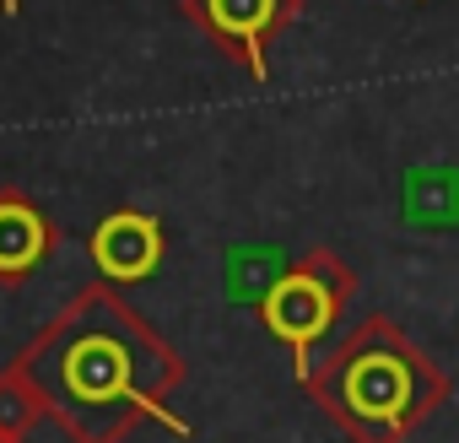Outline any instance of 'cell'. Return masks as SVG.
Here are the masks:
<instances>
[{"label": "cell", "instance_id": "7", "mask_svg": "<svg viewBox=\"0 0 459 443\" xmlns=\"http://www.w3.org/2000/svg\"><path fill=\"white\" fill-rule=\"evenodd\" d=\"M39 421H44V400H39V389L28 384V373L12 362L6 373H0V438L22 443Z\"/></svg>", "mask_w": 459, "mask_h": 443}, {"label": "cell", "instance_id": "6", "mask_svg": "<svg viewBox=\"0 0 459 443\" xmlns=\"http://www.w3.org/2000/svg\"><path fill=\"white\" fill-rule=\"evenodd\" d=\"M205 6V22L221 33V39H233L244 55H249V71L265 76V28L276 22V0H200Z\"/></svg>", "mask_w": 459, "mask_h": 443}, {"label": "cell", "instance_id": "8", "mask_svg": "<svg viewBox=\"0 0 459 443\" xmlns=\"http://www.w3.org/2000/svg\"><path fill=\"white\" fill-rule=\"evenodd\" d=\"M6 12H17V0H6Z\"/></svg>", "mask_w": 459, "mask_h": 443}, {"label": "cell", "instance_id": "3", "mask_svg": "<svg viewBox=\"0 0 459 443\" xmlns=\"http://www.w3.org/2000/svg\"><path fill=\"white\" fill-rule=\"evenodd\" d=\"M341 287L346 282L330 260H308L303 271H281L260 298V314H265L271 335L287 341L292 357H298V378H308V368H314L308 346L319 335H330V325L341 314Z\"/></svg>", "mask_w": 459, "mask_h": 443}, {"label": "cell", "instance_id": "1", "mask_svg": "<svg viewBox=\"0 0 459 443\" xmlns=\"http://www.w3.org/2000/svg\"><path fill=\"white\" fill-rule=\"evenodd\" d=\"M17 368L44 400V416L71 443H119L135 421L157 416L173 432H189L168 395L178 384V357L114 298H76L22 357Z\"/></svg>", "mask_w": 459, "mask_h": 443}, {"label": "cell", "instance_id": "5", "mask_svg": "<svg viewBox=\"0 0 459 443\" xmlns=\"http://www.w3.org/2000/svg\"><path fill=\"white\" fill-rule=\"evenodd\" d=\"M49 255V222L33 200L0 195V282L28 276Z\"/></svg>", "mask_w": 459, "mask_h": 443}, {"label": "cell", "instance_id": "9", "mask_svg": "<svg viewBox=\"0 0 459 443\" xmlns=\"http://www.w3.org/2000/svg\"><path fill=\"white\" fill-rule=\"evenodd\" d=\"M0 443H12V438H0Z\"/></svg>", "mask_w": 459, "mask_h": 443}, {"label": "cell", "instance_id": "4", "mask_svg": "<svg viewBox=\"0 0 459 443\" xmlns=\"http://www.w3.org/2000/svg\"><path fill=\"white\" fill-rule=\"evenodd\" d=\"M92 260L108 282H141L162 260V228L141 211H114L92 233Z\"/></svg>", "mask_w": 459, "mask_h": 443}, {"label": "cell", "instance_id": "2", "mask_svg": "<svg viewBox=\"0 0 459 443\" xmlns=\"http://www.w3.org/2000/svg\"><path fill=\"white\" fill-rule=\"evenodd\" d=\"M303 384L351 443H405L448 395L443 373L389 319H362Z\"/></svg>", "mask_w": 459, "mask_h": 443}]
</instances>
